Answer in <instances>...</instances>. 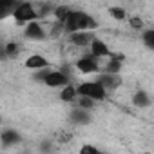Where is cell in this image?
Instances as JSON below:
<instances>
[{
  "label": "cell",
  "instance_id": "1",
  "mask_svg": "<svg viewBox=\"0 0 154 154\" xmlns=\"http://www.w3.org/2000/svg\"><path fill=\"white\" fill-rule=\"evenodd\" d=\"M98 27V20L84 11H71V15L67 17V20L63 22V31L67 35L78 33V31H94Z\"/></svg>",
  "mask_w": 154,
  "mask_h": 154
},
{
  "label": "cell",
  "instance_id": "2",
  "mask_svg": "<svg viewBox=\"0 0 154 154\" xmlns=\"http://www.w3.org/2000/svg\"><path fill=\"white\" fill-rule=\"evenodd\" d=\"M38 80L42 84H45L47 87H53V89H63L69 85V74L63 72L62 69H45V71H38Z\"/></svg>",
  "mask_w": 154,
  "mask_h": 154
},
{
  "label": "cell",
  "instance_id": "3",
  "mask_svg": "<svg viewBox=\"0 0 154 154\" xmlns=\"http://www.w3.org/2000/svg\"><path fill=\"white\" fill-rule=\"evenodd\" d=\"M13 18L18 22V24H31V22H36L38 20V11H36V6L29 4V2H18L15 11H13Z\"/></svg>",
  "mask_w": 154,
  "mask_h": 154
},
{
  "label": "cell",
  "instance_id": "4",
  "mask_svg": "<svg viewBox=\"0 0 154 154\" xmlns=\"http://www.w3.org/2000/svg\"><path fill=\"white\" fill-rule=\"evenodd\" d=\"M78 96L91 98L94 102H102V100L107 98V91L96 80H93V82H84V84L78 85Z\"/></svg>",
  "mask_w": 154,
  "mask_h": 154
},
{
  "label": "cell",
  "instance_id": "5",
  "mask_svg": "<svg viewBox=\"0 0 154 154\" xmlns=\"http://www.w3.org/2000/svg\"><path fill=\"white\" fill-rule=\"evenodd\" d=\"M74 67L82 74H93V72H98L102 69V60H98V58H94L93 54L87 53V54H84V56H80L76 60Z\"/></svg>",
  "mask_w": 154,
  "mask_h": 154
},
{
  "label": "cell",
  "instance_id": "6",
  "mask_svg": "<svg viewBox=\"0 0 154 154\" xmlns=\"http://www.w3.org/2000/svg\"><path fill=\"white\" fill-rule=\"evenodd\" d=\"M96 33L94 31H78V33H72L69 35V44L74 47H91V44L96 40Z\"/></svg>",
  "mask_w": 154,
  "mask_h": 154
},
{
  "label": "cell",
  "instance_id": "7",
  "mask_svg": "<svg viewBox=\"0 0 154 154\" xmlns=\"http://www.w3.org/2000/svg\"><path fill=\"white\" fill-rule=\"evenodd\" d=\"M24 36L29 38V40H35V42H40L47 36V31L44 29V26L36 20V22H31L27 26H24Z\"/></svg>",
  "mask_w": 154,
  "mask_h": 154
},
{
  "label": "cell",
  "instance_id": "8",
  "mask_svg": "<svg viewBox=\"0 0 154 154\" xmlns=\"http://www.w3.org/2000/svg\"><path fill=\"white\" fill-rule=\"evenodd\" d=\"M96 82L105 89V91H114L122 85V78L120 74H111V72H100Z\"/></svg>",
  "mask_w": 154,
  "mask_h": 154
},
{
  "label": "cell",
  "instance_id": "9",
  "mask_svg": "<svg viewBox=\"0 0 154 154\" xmlns=\"http://www.w3.org/2000/svg\"><path fill=\"white\" fill-rule=\"evenodd\" d=\"M89 54H93L94 58H98V60H102V58H109L111 54H112V51H111V47L107 45V42L105 40H102V38H96L93 44H91V47H89Z\"/></svg>",
  "mask_w": 154,
  "mask_h": 154
},
{
  "label": "cell",
  "instance_id": "10",
  "mask_svg": "<svg viewBox=\"0 0 154 154\" xmlns=\"http://www.w3.org/2000/svg\"><path fill=\"white\" fill-rule=\"evenodd\" d=\"M24 63L31 71H45V69H49V62H47V58L44 54H31V56H27V60Z\"/></svg>",
  "mask_w": 154,
  "mask_h": 154
},
{
  "label": "cell",
  "instance_id": "11",
  "mask_svg": "<svg viewBox=\"0 0 154 154\" xmlns=\"http://www.w3.org/2000/svg\"><path fill=\"white\" fill-rule=\"evenodd\" d=\"M0 140H2V145H4L6 149H9V147L18 145V143L22 141V136H20V132L15 131V129H4Z\"/></svg>",
  "mask_w": 154,
  "mask_h": 154
},
{
  "label": "cell",
  "instance_id": "12",
  "mask_svg": "<svg viewBox=\"0 0 154 154\" xmlns=\"http://www.w3.org/2000/svg\"><path fill=\"white\" fill-rule=\"evenodd\" d=\"M150 96H149V93L145 91V89H138V91H134L132 93V98H131V103L134 105V107H140V109H143V107H149L150 105Z\"/></svg>",
  "mask_w": 154,
  "mask_h": 154
},
{
  "label": "cell",
  "instance_id": "13",
  "mask_svg": "<svg viewBox=\"0 0 154 154\" xmlns=\"http://www.w3.org/2000/svg\"><path fill=\"white\" fill-rule=\"evenodd\" d=\"M89 122H91V111L76 107L71 112V123H74V125H87Z\"/></svg>",
  "mask_w": 154,
  "mask_h": 154
},
{
  "label": "cell",
  "instance_id": "14",
  "mask_svg": "<svg viewBox=\"0 0 154 154\" xmlns=\"http://www.w3.org/2000/svg\"><path fill=\"white\" fill-rule=\"evenodd\" d=\"M60 100L62 102H74V100H78V87H72L71 84L63 89H60Z\"/></svg>",
  "mask_w": 154,
  "mask_h": 154
},
{
  "label": "cell",
  "instance_id": "15",
  "mask_svg": "<svg viewBox=\"0 0 154 154\" xmlns=\"http://www.w3.org/2000/svg\"><path fill=\"white\" fill-rule=\"evenodd\" d=\"M141 42H143V45H145L147 49L154 51V27L145 29V31L141 33Z\"/></svg>",
  "mask_w": 154,
  "mask_h": 154
},
{
  "label": "cell",
  "instance_id": "16",
  "mask_svg": "<svg viewBox=\"0 0 154 154\" xmlns=\"http://www.w3.org/2000/svg\"><path fill=\"white\" fill-rule=\"evenodd\" d=\"M18 51H20L18 42H9V44H6V47H4V54H6L8 58H15V56L18 54Z\"/></svg>",
  "mask_w": 154,
  "mask_h": 154
},
{
  "label": "cell",
  "instance_id": "17",
  "mask_svg": "<svg viewBox=\"0 0 154 154\" xmlns=\"http://www.w3.org/2000/svg\"><path fill=\"white\" fill-rule=\"evenodd\" d=\"M96 102L91 100V98H84V96H78V102H76V107H80V109H85V111H91L94 109Z\"/></svg>",
  "mask_w": 154,
  "mask_h": 154
},
{
  "label": "cell",
  "instance_id": "18",
  "mask_svg": "<svg viewBox=\"0 0 154 154\" xmlns=\"http://www.w3.org/2000/svg\"><path fill=\"white\" fill-rule=\"evenodd\" d=\"M129 26L132 27V29H136V31H145V22L140 18V17H131L129 18Z\"/></svg>",
  "mask_w": 154,
  "mask_h": 154
},
{
  "label": "cell",
  "instance_id": "19",
  "mask_svg": "<svg viewBox=\"0 0 154 154\" xmlns=\"http://www.w3.org/2000/svg\"><path fill=\"white\" fill-rule=\"evenodd\" d=\"M78 154H103L96 145H91V143H85V145H82L80 147V150H78Z\"/></svg>",
  "mask_w": 154,
  "mask_h": 154
},
{
  "label": "cell",
  "instance_id": "20",
  "mask_svg": "<svg viewBox=\"0 0 154 154\" xmlns=\"http://www.w3.org/2000/svg\"><path fill=\"white\" fill-rule=\"evenodd\" d=\"M109 13H111V17L116 18V20H125V18H127V11H125L123 8H120V6H118V8H111Z\"/></svg>",
  "mask_w": 154,
  "mask_h": 154
}]
</instances>
